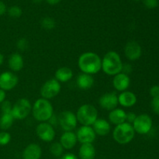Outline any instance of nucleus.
Wrapping results in <instances>:
<instances>
[{"mask_svg":"<svg viewBox=\"0 0 159 159\" xmlns=\"http://www.w3.org/2000/svg\"><path fill=\"white\" fill-rule=\"evenodd\" d=\"M78 65L82 73L92 75L102 69V59L96 53L85 52L79 57Z\"/></svg>","mask_w":159,"mask_h":159,"instance_id":"f257e3e1","label":"nucleus"},{"mask_svg":"<svg viewBox=\"0 0 159 159\" xmlns=\"http://www.w3.org/2000/svg\"><path fill=\"white\" fill-rule=\"evenodd\" d=\"M123 66L120 56L116 51H109L102 59V70L107 75L114 76L122 72Z\"/></svg>","mask_w":159,"mask_h":159,"instance_id":"f03ea898","label":"nucleus"},{"mask_svg":"<svg viewBox=\"0 0 159 159\" xmlns=\"http://www.w3.org/2000/svg\"><path fill=\"white\" fill-rule=\"evenodd\" d=\"M32 113L34 119L39 122H47L54 116V108L48 99H38L32 107Z\"/></svg>","mask_w":159,"mask_h":159,"instance_id":"7ed1b4c3","label":"nucleus"},{"mask_svg":"<svg viewBox=\"0 0 159 159\" xmlns=\"http://www.w3.org/2000/svg\"><path fill=\"white\" fill-rule=\"evenodd\" d=\"M135 136V131L132 124L125 122L116 126L113 131L114 141L120 144H127L131 142Z\"/></svg>","mask_w":159,"mask_h":159,"instance_id":"20e7f679","label":"nucleus"},{"mask_svg":"<svg viewBox=\"0 0 159 159\" xmlns=\"http://www.w3.org/2000/svg\"><path fill=\"white\" fill-rule=\"evenodd\" d=\"M78 122L82 126H93L98 119V111L94 106L84 104L79 108L76 113Z\"/></svg>","mask_w":159,"mask_h":159,"instance_id":"39448f33","label":"nucleus"},{"mask_svg":"<svg viewBox=\"0 0 159 159\" xmlns=\"http://www.w3.org/2000/svg\"><path fill=\"white\" fill-rule=\"evenodd\" d=\"M32 111L30 102L26 98H21L15 102L12 107V115L14 120H24Z\"/></svg>","mask_w":159,"mask_h":159,"instance_id":"423d86ee","label":"nucleus"},{"mask_svg":"<svg viewBox=\"0 0 159 159\" xmlns=\"http://www.w3.org/2000/svg\"><path fill=\"white\" fill-rule=\"evenodd\" d=\"M61 83L55 79H51L44 82L40 89V95L42 98L46 99H51L54 98L61 92Z\"/></svg>","mask_w":159,"mask_h":159,"instance_id":"0eeeda50","label":"nucleus"},{"mask_svg":"<svg viewBox=\"0 0 159 159\" xmlns=\"http://www.w3.org/2000/svg\"><path fill=\"white\" fill-rule=\"evenodd\" d=\"M58 123L65 132L72 131L77 127L78 120L74 113L69 110H65L59 114Z\"/></svg>","mask_w":159,"mask_h":159,"instance_id":"6e6552de","label":"nucleus"},{"mask_svg":"<svg viewBox=\"0 0 159 159\" xmlns=\"http://www.w3.org/2000/svg\"><path fill=\"white\" fill-rule=\"evenodd\" d=\"M152 119L148 114L137 116L134 122L132 124L134 130L139 134H147L152 127Z\"/></svg>","mask_w":159,"mask_h":159,"instance_id":"1a4fd4ad","label":"nucleus"},{"mask_svg":"<svg viewBox=\"0 0 159 159\" xmlns=\"http://www.w3.org/2000/svg\"><path fill=\"white\" fill-rule=\"evenodd\" d=\"M36 134L41 141L51 142L55 138V130L50 123L41 122L37 126Z\"/></svg>","mask_w":159,"mask_h":159,"instance_id":"9d476101","label":"nucleus"},{"mask_svg":"<svg viewBox=\"0 0 159 159\" xmlns=\"http://www.w3.org/2000/svg\"><path fill=\"white\" fill-rule=\"evenodd\" d=\"M19 82L18 76L12 71H5L0 75V89L9 91L15 88Z\"/></svg>","mask_w":159,"mask_h":159,"instance_id":"9b49d317","label":"nucleus"},{"mask_svg":"<svg viewBox=\"0 0 159 159\" xmlns=\"http://www.w3.org/2000/svg\"><path fill=\"white\" fill-rule=\"evenodd\" d=\"M78 141L81 144H93L96 134L91 126H82L76 133Z\"/></svg>","mask_w":159,"mask_h":159,"instance_id":"f8f14e48","label":"nucleus"},{"mask_svg":"<svg viewBox=\"0 0 159 159\" xmlns=\"http://www.w3.org/2000/svg\"><path fill=\"white\" fill-rule=\"evenodd\" d=\"M99 103L101 108L111 111L116 109L119 104L118 103V96L115 92L105 93L100 96L99 99Z\"/></svg>","mask_w":159,"mask_h":159,"instance_id":"ddd939ff","label":"nucleus"},{"mask_svg":"<svg viewBox=\"0 0 159 159\" xmlns=\"http://www.w3.org/2000/svg\"><path fill=\"white\" fill-rule=\"evenodd\" d=\"M124 54L126 57L130 61H136L141 57L142 49L139 43L135 40H130L124 47Z\"/></svg>","mask_w":159,"mask_h":159,"instance_id":"4468645a","label":"nucleus"},{"mask_svg":"<svg viewBox=\"0 0 159 159\" xmlns=\"http://www.w3.org/2000/svg\"><path fill=\"white\" fill-rule=\"evenodd\" d=\"M130 84V79L128 75L124 72L114 75L113 79V85L116 91L124 92L128 89Z\"/></svg>","mask_w":159,"mask_h":159,"instance_id":"2eb2a0df","label":"nucleus"},{"mask_svg":"<svg viewBox=\"0 0 159 159\" xmlns=\"http://www.w3.org/2000/svg\"><path fill=\"white\" fill-rule=\"evenodd\" d=\"M77 141L78 139L76 134H75L73 131H65L60 138V144H61L64 149H67V150L72 149L76 145Z\"/></svg>","mask_w":159,"mask_h":159,"instance_id":"dca6fc26","label":"nucleus"},{"mask_svg":"<svg viewBox=\"0 0 159 159\" xmlns=\"http://www.w3.org/2000/svg\"><path fill=\"white\" fill-rule=\"evenodd\" d=\"M136 102L137 96L132 92L124 91L118 96V103L124 107H132L136 104Z\"/></svg>","mask_w":159,"mask_h":159,"instance_id":"f3484780","label":"nucleus"},{"mask_svg":"<svg viewBox=\"0 0 159 159\" xmlns=\"http://www.w3.org/2000/svg\"><path fill=\"white\" fill-rule=\"evenodd\" d=\"M92 127L94 130L96 134L101 137L107 135L111 130V126H110V122L104 119H99V118L95 121Z\"/></svg>","mask_w":159,"mask_h":159,"instance_id":"a211bd4d","label":"nucleus"},{"mask_svg":"<svg viewBox=\"0 0 159 159\" xmlns=\"http://www.w3.org/2000/svg\"><path fill=\"white\" fill-rule=\"evenodd\" d=\"M42 155V150L37 144H30L26 146L23 152V159H40Z\"/></svg>","mask_w":159,"mask_h":159,"instance_id":"6ab92c4d","label":"nucleus"},{"mask_svg":"<svg viewBox=\"0 0 159 159\" xmlns=\"http://www.w3.org/2000/svg\"><path fill=\"white\" fill-rule=\"evenodd\" d=\"M126 116H127V113L124 110L116 108L110 112L108 117L111 124L117 126L126 122Z\"/></svg>","mask_w":159,"mask_h":159,"instance_id":"aec40b11","label":"nucleus"},{"mask_svg":"<svg viewBox=\"0 0 159 159\" xmlns=\"http://www.w3.org/2000/svg\"><path fill=\"white\" fill-rule=\"evenodd\" d=\"M76 83H77L78 87L81 89H89L94 85V79L91 75L82 72L78 75Z\"/></svg>","mask_w":159,"mask_h":159,"instance_id":"412c9836","label":"nucleus"},{"mask_svg":"<svg viewBox=\"0 0 159 159\" xmlns=\"http://www.w3.org/2000/svg\"><path fill=\"white\" fill-rule=\"evenodd\" d=\"M8 65H9V68L12 71H20V70L23 69L24 62H23V58L21 54L19 53H13L11 54L8 61Z\"/></svg>","mask_w":159,"mask_h":159,"instance_id":"4be33fe9","label":"nucleus"},{"mask_svg":"<svg viewBox=\"0 0 159 159\" xmlns=\"http://www.w3.org/2000/svg\"><path fill=\"white\" fill-rule=\"evenodd\" d=\"M80 159H94L96 157V149L93 144H82L79 152Z\"/></svg>","mask_w":159,"mask_h":159,"instance_id":"5701e85b","label":"nucleus"},{"mask_svg":"<svg viewBox=\"0 0 159 159\" xmlns=\"http://www.w3.org/2000/svg\"><path fill=\"white\" fill-rule=\"evenodd\" d=\"M73 77V71L68 67H61L56 71L55 79L59 82H67Z\"/></svg>","mask_w":159,"mask_h":159,"instance_id":"b1692460","label":"nucleus"},{"mask_svg":"<svg viewBox=\"0 0 159 159\" xmlns=\"http://www.w3.org/2000/svg\"><path fill=\"white\" fill-rule=\"evenodd\" d=\"M13 121L14 118L12 113H2V116L0 117V128L5 130H8L12 126Z\"/></svg>","mask_w":159,"mask_h":159,"instance_id":"393cba45","label":"nucleus"},{"mask_svg":"<svg viewBox=\"0 0 159 159\" xmlns=\"http://www.w3.org/2000/svg\"><path fill=\"white\" fill-rule=\"evenodd\" d=\"M50 152L53 156L56 157V158H60L63 155L64 148L62 147L60 142H54L50 147Z\"/></svg>","mask_w":159,"mask_h":159,"instance_id":"a878e982","label":"nucleus"},{"mask_svg":"<svg viewBox=\"0 0 159 159\" xmlns=\"http://www.w3.org/2000/svg\"><path fill=\"white\" fill-rule=\"evenodd\" d=\"M41 26L46 30H51L54 29L56 26V23L54 21V19L51 17H44L41 20L40 22Z\"/></svg>","mask_w":159,"mask_h":159,"instance_id":"bb28decb","label":"nucleus"},{"mask_svg":"<svg viewBox=\"0 0 159 159\" xmlns=\"http://www.w3.org/2000/svg\"><path fill=\"white\" fill-rule=\"evenodd\" d=\"M8 13H9V16L12 17V18H19L23 14V11H22L21 8L19 7V6H11L8 9Z\"/></svg>","mask_w":159,"mask_h":159,"instance_id":"cd10ccee","label":"nucleus"},{"mask_svg":"<svg viewBox=\"0 0 159 159\" xmlns=\"http://www.w3.org/2000/svg\"><path fill=\"white\" fill-rule=\"evenodd\" d=\"M11 141L10 134L6 131H2L0 133V145L4 146L9 144Z\"/></svg>","mask_w":159,"mask_h":159,"instance_id":"c85d7f7f","label":"nucleus"},{"mask_svg":"<svg viewBox=\"0 0 159 159\" xmlns=\"http://www.w3.org/2000/svg\"><path fill=\"white\" fill-rule=\"evenodd\" d=\"M16 47L20 51H24L29 48V42L26 38H20L19 39L18 41L16 42Z\"/></svg>","mask_w":159,"mask_h":159,"instance_id":"c756f323","label":"nucleus"},{"mask_svg":"<svg viewBox=\"0 0 159 159\" xmlns=\"http://www.w3.org/2000/svg\"><path fill=\"white\" fill-rule=\"evenodd\" d=\"M12 106L9 101L5 100L4 102H2V105H1L2 113H12Z\"/></svg>","mask_w":159,"mask_h":159,"instance_id":"7c9ffc66","label":"nucleus"},{"mask_svg":"<svg viewBox=\"0 0 159 159\" xmlns=\"http://www.w3.org/2000/svg\"><path fill=\"white\" fill-rule=\"evenodd\" d=\"M144 5L148 9H155L158 6V0H144Z\"/></svg>","mask_w":159,"mask_h":159,"instance_id":"2f4dec72","label":"nucleus"},{"mask_svg":"<svg viewBox=\"0 0 159 159\" xmlns=\"http://www.w3.org/2000/svg\"><path fill=\"white\" fill-rule=\"evenodd\" d=\"M151 107H152L154 113L159 114V97L152 99V102H151Z\"/></svg>","mask_w":159,"mask_h":159,"instance_id":"473e14b6","label":"nucleus"},{"mask_svg":"<svg viewBox=\"0 0 159 159\" xmlns=\"http://www.w3.org/2000/svg\"><path fill=\"white\" fill-rule=\"evenodd\" d=\"M150 95L152 98L159 97V85H154L150 89Z\"/></svg>","mask_w":159,"mask_h":159,"instance_id":"72a5a7b5","label":"nucleus"},{"mask_svg":"<svg viewBox=\"0 0 159 159\" xmlns=\"http://www.w3.org/2000/svg\"><path fill=\"white\" fill-rule=\"evenodd\" d=\"M136 117H137V115L135 114L134 113L130 112V113H127V116H126V122L128 123V124H132L134 122Z\"/></svg>","mask_w":159,"mask_h":159,"instance_id":"f704fd0d","label":"nucleus"},{"mask_svg":"<svg viewBox=\"0 0 159 159\" xmlns=\"http://www.w3.org/2000/svg\"><path fill=\"white\" fill-rule=\"evenodd\" d=\"M57 159H79L76 155H75L72 153H67L65 155H63L60 158H57Z\"/></svg>","mask_w":159,"mask_h":159,"instance_id":"c9c22d12","label":"nucleus"},{"mask_svg":"<svg viewBox=\"0 0 159 159\" xmlns=\"http://www.w3.org/2000/svg\"><path fill=\"white\" fill-rule=\"evenodd\" d=\"M6 12V6L3 2L0 1V16H2Z\"/></svg>","mask_w":159,"mask_h":159,"instance_id":"e433bc0d","label":"nucleus"},{"mask_svg":"<svg viewBox=\"0 0 159 159\" xmlns=\"http://www.w3.org/2000/svg\"><path fill=\"white\" fill-rule=\"evenodd\" d=\"M6 91H4V90L0 89V103L4 102L5 99H6Z\"/></svg>","mask_w":159,"mask_h":159,"instance_id":"4c0bfd02","label":"nucleus"},{"mask_svg":"<svg viewBox=\"0 0 159 159\" xmlns=\"http://www.w3.org/2000/svg\"><path fill=\"white\" fill-rule=\"evenodd\" d=\"M61 1V0H46V2L48 3V4L52 5V6L58 4Z\"/></svg>","mask_w":159,"mask_h":159,"instance_id":"58836bf2","label":"nucleus"},{"mask_svg":"<svg viewBox=\"0 0 159 159\" xmlns=\"http://www.w3.org/2000/svg\"><path fill=\"white\" fill-rule=\"evenodd\" d=\"M3 61H4V57H3L2 54H1V53H0V65H2Z\"/></svg>","mask_w":159,"mask_h":159,"instance_id":"ea45409f","label":"nucleus"},{"mask_svg":"<svg viewBox=\"0 0 159 159\" xmlns=\"http://www.w3.org/2000/svg\"><path fill=\"white\" fill-rule=\"evenodd\" d=\"M32 1L34 2V3H37V4H39V3L43 1V0H32Z\"/></svg>","mask_w":159,"mask_h":159,"instance_id":"a19ab883","label":"nucleus"},{"mask_svg":"<svg viewBox=\"0 0 159 159\" xmlns=\"http://www.w3.org/2000/svg\"><path fill=\"white\" fill-rule=\"evenodd\" d=\"M134 1H140V0H134Z\"/></svg>","mask_w":159,"mask_h":159,"instance_id":"79ce46f5","label":"nucleus"}]
</instances>
